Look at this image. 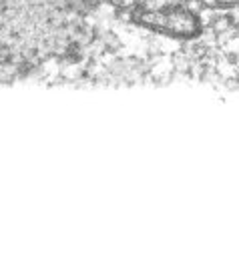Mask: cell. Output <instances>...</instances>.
<instances>
[{
  "label": "cell",
  "mask_w": 239,
  "mask_h": 260,
  "mask_svg": "<svg viewBox=\"0 0 239 260\" xmlns=\"http://www.w3.org/2000/svg\"><path fill=\"white\" fill-rule=\"evenodd\" d=\"M139 22L147 28H153L157 32L177 36V38H187L195 36L199 32V18L181 6H171V8H159V10H147L139 16Z\"/></svg>",
  "instance_id": "cell-1"
}]
</instances>
